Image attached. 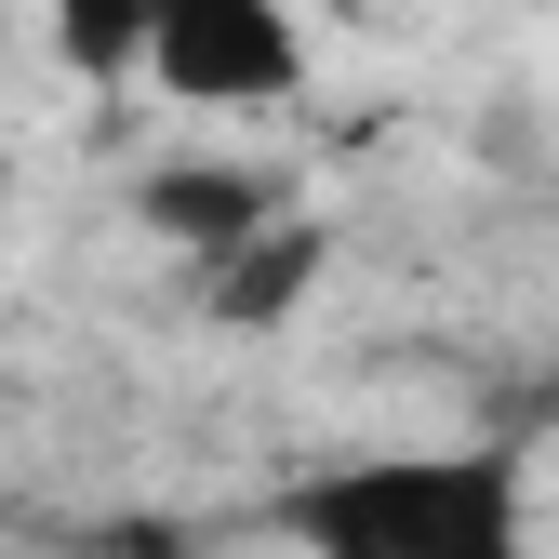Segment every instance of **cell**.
I'll return each instance as SVG.
<instances>
[{
    "label": "cell",
    "mask_w": 559,
    "mask_h": 559,
    "mask_svg": "<svg viewBox=\"0 0 559 559\" xmlns=\"http://www.w3.org/2000/svg\"><path fill=\"white\" fill-rule=\"evenodd\" d=\"M307 559H533V507L507 453H360L280 493Z\"/></svg>",
    "instance_id": "cell-1"
},
{
    "label": "cell",
    "mask_w": 559,
    "mask_h": 559,
    "mask_svg": "<svg viewBox=\"0 0 559 559\" xmlns=\"http://www.w3.org/2000/svg\"><path fill=\"white\" fill-rule=\"evenodd\" d=\"M133 81H160L174 107H280L307 94V14L294 0H160Z\"/></svg>",
    "instance_id": "cell-2"
},
{
    "label": "cell",
    "mask_w": 559,
    "mask_h": 559,
    "mask_svg": "<svg viewBox=\"0 0 559 559\" xmlns=\"http://www.w3.org/2000/svg\"><path fill=\"white\" fill-rule=\"evenodd\" d=\"M133 214H147V240H174L187 266H214L253 227L294 214V187H280L266 160H160V174H133Z\"/></svg>",
    "instance_id": "cell-3"
},
{
    "label": "cell",
    "mask_w": 559,
    "mask_h": 559,
    "mask_svg": "<svg viewBox=\"0 0 559 559\" xmlns=\"http://www.w3.org/2000/svg\"><path fill=\"white\" fill-rule=\"evenodd\" d=\"M320 266H333V227L294 200L280 227H253L240 253H214V266H200V307H214V320H240V333H266V320H294V307L320 294Z\"/></svg>",
    "instance_id": "cell-4"
},
{
    "label": "cell",
    "mask_w": 559,
    "mask_h": 559,
    "mask_svg": "<svg viewBox=\"0 0 559 559\" xmlns=\"http://www.w3.org/2000/svg\"><path fill=\"white\" fill-rule=\"evenodd\" d=\"M147 14H160V0H40V27H53V53L81 67L94 94H107V81H133V67H147Z\"/></svg>",
    "instance_id": "cell-5"
}]
</instances>
